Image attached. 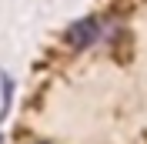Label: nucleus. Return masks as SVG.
Returning a JSON list of instances; mask_svg holds the SVG:
<instances>
[{"mask_svg":"<svg viewBox=\"0 0 147 144\" xmlns=\"http://www.w3.org/2000/svg\"><path fill=\"white\" fill-rule=\"evenodd\" d=\"M97 37H100V20L87 17V20H77V24L67 30V44L77 47V50H84V47H90Z\"/></svg>","mask_w":147,"mask_h":144,"instance_id":"f257e3e1","label":"nucleus"},{"mask_svg":"<svg viewBox=\"0 0 147 144\" xmlns=\"http://www.w3.org/2000/svg\"><path fill=\"white\" fill-rule=\"evenodd\" d=\"M40 144H44V141H40Z\"/></svg>","mask_w":147,"mask_h":144,"instance_id":"f03ea898","label":"nucleus"}]
</instances>
